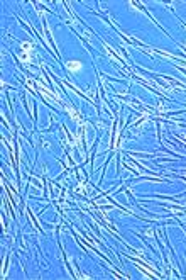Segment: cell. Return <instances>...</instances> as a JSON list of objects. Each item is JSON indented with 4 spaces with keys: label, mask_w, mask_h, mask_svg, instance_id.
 <instances>
[{
    "label": "cell",
    "mask_w": 186,
    "mask_h": 280,
    "mask_svg": "<svg viewBox=\"0 0 186 280\" xmlns=\"http://www.w3.org/2000/svg\"><path fill=\"white\" fill-rule=\"evenodd\" d=\"M66 68L71 70V71H78V70L83 68V65H81L80 61H68V63H66Z\"/></svg>",
    "instance_id": "6da1fadb"
}]
</instances>
